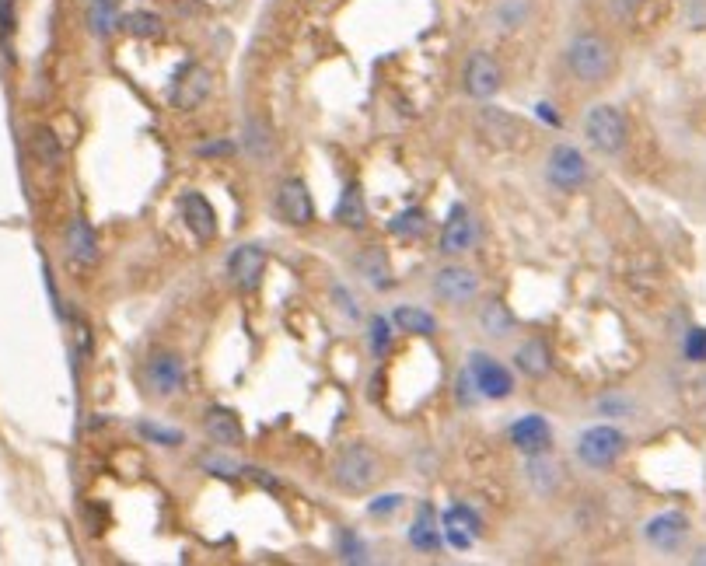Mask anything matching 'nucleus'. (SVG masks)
<instances>
[{
	"mask_svg": "<svg viewBox=\"0 0 706 566\" xmlns=\"http://www.w3.org/2000/svg\"><path fill=\"white\" fill-rule=\"evenodd\" d=\"M140 434H144L151 444H161V448H175V444H182V430H168V427H158V423H140Z\"/></svg>",
	"mask_w": 706,
	"mask_h": 566,
	"instance_id": "obj_32",
	"label": "nucleus"
},
{
	"mask_svg": "<svg viewBox=\"0 0 706 566\" xmlns=\"http://www.w3.org/2000/svg\"><path fill=\"white\" fill-rule=\"evenodd\" d=\"M266 270V249L263 245H238L228 259V273L235 280V287L242 290H256L259 280H263Z\"/></svg>",
	"mask_w": 706,
	"mask_h": 566,
	"instance_id": "obj_13",
	"label": "nucleus"
},
{
	"mask_svg": "<svg viewBox=\"0 0 706 566\" xmlns=\"http://www.w3.org/2000/svg\"><path fill=\"white\" fill-rule=\"evenodd\" d=\"M623 444L626 441L616 427H591L584 430L581 441H577V458H581L588 469H605V465H612L619 458Z\"/></svg>",
	"mask_w": 706,
	"mask_h": 566,
	"instance_id": "obj_6",
	"label": "nucleus"
},
{
	"mask_svg": "<svg viewBox=\"0 0 706 566\" xmlns=\"http://www.w3.org/2000/svg\"><path fill=\"white\" fill-rule=\"evenodd\" d=\"M203 427H207L210 441L221 444V448H238V444H245V430H242V420H238L235 409L214 406L207 413V420H203Z\"/></svg>",
	"mask_w": 706,
	"mask_h": 566,
	"instance_id": "obj_17",
	"label": "nucleus"
},
{
	"mask_svg": "<svg viewBox=\"0 0 706 566\" xmlns=\"http://www.w3.org/2000/svg\"><path fill=\"white\" fill-rule=\"evenodd\" d=\"M584 137L605 154H616L626 147V119L612 105H595L584 116Z\"/></svg>",
	"mask_w": 706,
	"mask_h": 566,
	"instance_id": "obj_3",
	"label": "nucleus"
},
{
	"mask_svg": "<svg viewBox=\"0 0 706 566\" xmlns=\"http://www.w3.org/2000/svg\"><path fill=\"white\" fill-rule=\"evenodd\" d=\"M476 126L490 144L497 147H511V151H521L528 147V126L521 123L518 116L511 112H500V109H479L476 116Z\"/></svg>",
	"mask_w": 706,
	"mask_h": 566,
	"instance_id": "obj_5",
	"label": "nucleus"
},
{
	"mask_svg": "<svg viewBox=\"0 0 706 566\" xmlns=\"http://www.w3.org/2000/svg\"><path fill=\"white\" fill-rule=\"evenodd\" d=\"M399 507H402V497H399V493H388V497L371 500V504H367V511H371L374 518H385V514L399 511Z\"/></svg>",
	"mask_w": 706,
	"mask_h": 566,
	"instance_id": "obj_36",
	"label": "nucleus"
},
{
	"mask_svg": "<svg viewBox=\"0 0 706 566\" xmlns=\"http://www.w3.org/2000/svg\"><path fill=\"white\" fill-rule=\"evenodd\" d=\"M409 542H413V549H420V553H434V549L441 546V532H437L434 511H430V507H420V518L409 528Z\"/></svg>",
	"mask_w": 706,
	"mask_h": 566,
	"instance_id": "obj_24",
	"label": "nucleus"
},
{
	"mask_svg": "<svg viewBox=\"0 0 706 566\" xmlns=\"http://www.w3.org/2000/svg\"><path fill=\"white\" fill-rule=\"evenodd\" d=\"M518 367L528 374V378H546L549 367H553V360H549V346L542 343V339H528V343H521L518 350Z\"/></svg>",
	"mask_w": 706,
	"mask_h": 566,
	"instance_id": "obj_22",
	"label": "nucleus"
},
{
	"mask_svg": "<svg viewBox=\"0 0 706 566\" xmlns=\"http://www.w3.org/2000/svg\"><path fill=\"white\" fill-rule=\"evenodd\" d=\"M340 553H343V560H347V563H371V553H367V546L353 532H343L340 535Z\"/></svg>",
	"mask_w": 706,
	"mask_h": 566,
	"instance_id": "obj_33",
	"label": "nucleus"
},
{
	"mask_svg": "<svg viewBox=\"0 0 706 566\" xmlns=\"http://www.w3.org/2000/svg\"><path fill=\"white\" fill-rule=\"evenodd\" d=\"M336 221L347 224V228H364V221H367L364 196H360V189L353 186V182L343 189V200H340V207H336Z\"/></svg>",
	"mask_w": 706,
	"mask_h": 566,
	"instance_id": "obj_26",
	"label": "nucleus"
},
{
	"mask_svg": "<svg viewBox=\"0 0 706 566\" xmlns=\"http://www.w3.org/2000/svg\"><path fill=\"white\" fill-rule=\"evenodd\" d=\"M67 256L74 259L77 266H91L98 259V238L84 217H74V221L67 224Z\"/></svg>",
	"mask_w": 706,
	"mask_h": 566,
	"instance_id": "obj_19",
	"label": "nucleus"
},
{
	"mask_svg": "<svg viewBox=\"0 0 706 566\" xmlns=\"http://www.w3.org/2000/svg\"><path fill=\"white\" fill-rule=\"evenodd\" d=\"M392 322L399 325L402 332H413V336H430V332L437 329L434 315H427V311L413 308V304H406V308H399V311H395V318H392Z\"/></svg>",
	"mask_w": 706,
	"mask_h": 566,
	"instance_id": "obj_27",
	"label": "nucleus"
},
{
	"mask_svg": "<svg viewBox=\"0 0 706 566\" xmlns=\"http://www.w3.org/2000/svg\"><path fill=\"white\" fill-rule=\"evenodd\" d=\"M528 14H532V0H500L493 18H497V25L504 28V32H514V28L525 25Z\"/></svg>",
	"mask_w": 706,
	"mask_h": 566,
	"instance_id": "obj_28",
	"label": "nucleus"
},
{
	"mask_svg": "<svg viewBox=\"0 0 706 566\" xmlns=\"http://www.w3.org/2000/svg\"><path fill=\"white\" fill-rule=\"evenodd\" d=\"M689 535V521L682 518V514L668 511V514H658V518H651L644 525V539L651 542L654 549H661V553H679V546L686 542Z\"/></svg>",
	"mask_w": 706,
	"mask_h": 566,
	"instance_id": "obj_12",
	"label": "nucleus"
},
{
	"mask_svg": "<svg viewBox=\"0 0 706 566\" xmlns=\"http://www.w3.org/2000/svg\"><path fill=\"white\" fill-rule=\"evenodd\" d=\"M207 95H210V70L200 67V63H189V67L175 77L172 102L179 105V109H196Z\"/></svg>",
	"mask_w": 706,
	"mask_h": 566,
	"instance_id": "obj_14",
	"label": "nucleus"
},
{
	"mask_svg": "<svg viewBox=\"0 0 706 566\" xmlns=\"http://www.w3.org/2000/svg\"><path fill=\"white\" fill-rule=\"evenodd\" d=\"M444 532H448V542L455 549H469L472 539L483 532V525H479V518L469 507H451V511L444 514Z\"/></svg>",
	"mask_w": 706,
	"mask_h": 566,
	"instance_id": "obj_20",
	"label": "nucleus"
},
{
	"mask_svg": "<svg viewBox=\"0 0 706 566\" xmlns=\"http://www.w3.org/2000/svg\"><path fill=\"white\" fill-rule=\"evenodd\" d=\"M14 32V0H0V35Z\"/></svg>",
	"mask_w": 706,
	"mask_h": 566,
	"instance_id": "obj_40",
	"label": "nucleus"
},
{
	"mask_svg": "<svg viewBox=\"0 0 706 566\" xmlns=\"http://www.w3.org/2000/svg\"><path fill=\"white\" fill-rule=\"evenodd\" d=\"M546 179L563 193H574L588 182V158L574 144H556L546 161Z\"/></svg>",
	"mask_w": 706,
	"mask_h": 566,
	"instance_id": "obj_4",
	"label": "nucleus"
},
{
	"mask_svg": "<svg viewBox=\"0 0 706 566\" xmlns=\"http://www.w3.org/2000/svg\"><path fill=\"white\" fill-rule=\"evenodd\" d=\"M479 329L493 339H504L507 332L514 329V315L507 311L504 301H486L483 308H479Z\"/></svg>",
	"mask_w": 706,
	"mask_h": 566,
	"instance_id": "obj_23",
	"label": "nucleus"
},
{
	"mask_svg": "<svg viewBox=\"0 0 706 566\" xmlns=\"http://www.w3.org/2000/svg\"><path fill=\"white\" fill-rule=\"evenodd\" d=\"M528 472H532V483H535V490H542V493H546L549 486L556 483V476H553L556 469H553V465H549L542 455H532V465H528Z\"/></svg>",
	"mask_w": 706,
	"mask_h": 566,
	"instance_id": "obj_34",
	"label": "nucleus"
},
{
	"mask_svg": "<svg viewBox=\"0 0 706 566\" xmlns=\"http://www.w3.org/2000/svg\"><path fill=\"white\" fill-rule=\"evenodd\" d=\"M388 228H392V235H399V238H416L423 228H427V214H423V210H406V214L395 217Z\"/></svg>",
	"mask_w": 706,
	"mask_h": 566,
	"instance_id": "obj_30",
	"label": "nucleus"
},
{
	"mask_svg": "<svg viewBox=\"0 0 706 566\" xmlns=\"http://www.w3.org/2000/svg\"><path fill=\"white\" fill-rule=\"evenodd\" d=\"M469 374L476 381V392L483 399H507L514 392L511 371L500 360H493L490 353H472L469 357Z\"/></svg>",
	"mask_w": 706,
	"mask_h": 566,
	"instance_id": "obj_8",
	"label": "nucleus"
},
{
	"mask_svg": "<svg viewBox=\"0 0 706 566\" xmlns=\"http://www.w3.org/2000/svg\"><path fill=\"white\" fill-rule=\"evenodd\" d=\"M371 339H374V353H385V346H388V322L385 318H371Z\"/></svg>",
	"mask_w": 706,
	"mask_h": 566,
	"instance_id": "obj_39",
	"label": "nucleus"
},
{
	"mask_svg": "<svg viewBox=\"0 0 706 566\" xmlns=\"http://www.w3.org/2000/svg\"><path fill=\"white\" fill-rule=\"evenodd\" d=\"M221 151H231V144H210V147H200V154H221Z\"/></svg>",
	"mask_w": 706,
	"mask_h": 566,
	"instance_id": "obj_41",
	"label": "nucleus"
},
{
	"mask_svg": "<svg viewBox=\"0 0 706 566\" xmlns=\"http://www.w3.org/2000/svg\"><path fill=\"white\" fill-rule=\"evenodd\" d=\"M535 109H539V116H542V119H546V123H553V126H556V123H560V119H556V116H553V112H549V105H535Z\"/></svg>",
	"mask_w": 706,
	"mask_h": 566,
	"instance_id": "obj_42",
	"label": "nucleus"
},
{
	"mask_svg": "<svg viewBox=\"0 0 706 566\" xmlns=\"http://www.w3.org/2000/svg\"><path fill=\"white\" fill-rule=\"evenodd\" d=\"M245 144H249V151L256 154V158H270V133H266V126L263 123H256L252 119L249 123V130H245Z\"/></svg>",
	"mask_w": 706,
	"mask_h": 566,
	"instance_id": "obj_31",
	"label": "nucleus"
},
{
	"mask_svg": "<svg viewBox=\"0 0 706 566\" xmlns=\"http://www.w3.org/2000/svg\"><path fill=\"white\" fill-rule=\"evenodd\" d=\"M476 245V224H472V214L465 207H455L441 231V252L444 256H462Z\"/></svg>",
	"mask_w": 706,
	"mask_h": 566,
	"instance_id": "obj_16",
	"label": "nucleus"
},
{
	"mask_svg": "<svg viewBox=\"0 0 706 566\" xmlns=\"http://www.w3.org/2000/svg\"><path fill=\"white\" fill-rule=\"evenodd\" d=\"M686 357L696 360V364H703L706 360V329H693L686 336Z\"/></svg>",
	"mask_w": 706,
	"mask_h": 566,
	"instance_id": "obj_35",
	"label": "nucleus"
},
{
	"mask_svg": "<svg viewBox=\"0 0 706 566\" xmlns=\"http://www.w3.org/2000/svg\"><path fill=\"white\" fill-rule=\"evenodd\" d=\"M465 91H469L476 102H486V98H493L500 91V84H504V74H500V63L493 60L490 53H483V49H476V53L465 60Z\"/></svg>",
	"mask_w": 706,
	"mask_h": 566,
	"instance_id": "obj_9",
	"label": "nucleus"
},
{
	"mask_svg": "<svg viewBox=\"0 0 706 566\" xmlns=\"http://www.w3.org/2000/svg\"><path fill=\"white\" fill-rule=\"evenodd\" d=\"M609 4H612V14H616L619 21H630L633 14L644 7V0H609Z\"/></svg>",
	"mask_w": 706,
	"mask_h": 566,
	"instance_id": "obj_38",
	"label": "nucleus"
},
{
	"mask_svg": "<svg viewBox=\"0 0 706 566\" xmlns=\"http://www.w3.org/2000/svg\"><path fill=\"white\" fill-rule=\"evenodd\" d=\"M696 563H706V549H703V553H696Z\"/></svg>",
	"mask_w": 706,
	"mask_h": 566,
	"instance_id": "obj_43",
	"label": "nucleus"
},
{
	"mask_svg": "<svg viewBox=\"0 0 706 566\" xmlns=\"http://www.w3.org/2000/svg\"><path fill=\"white\" fill-rule=\"evenodd\" d=\"M511 441L525 455H546L553 444V430L542 416H521L518 423H511Z\"/></svg>",
	"mask_w": 706,
	"mask_h": 566,
	"instance_id": "obj_15",
	"label": "nucleus"
},
{
	"mask_svg": "<svg viewBox=\"0 0 706 566\" xmlns=\"http://www.w3.org/2000/svg\"><path fill=\"white\" fill-rule=\"evenodd\" d=\"M144 378H147V388H151L158 399H168V395L182 392V385H186V364H182L179 353L161 350L147 360Z\"/></svg>",
	"mask_w": 706,
	"mask_h": 566,
	"instance_id": "obj_7",
	"label": "nucleus"
},
{
	"mask_svg": "<svg viewBox=\"0 0 706 566\" xmlns=\"http://www.w3.org/2000/svg\"><path fill=\"white\" fill-rule=\"evenodd\" d=\"M126 32L130 35H140V39H154V35H161V18L158 14H147V11H133V14H126Z\"/></svg>",
	"mask_w": 706,
	"mask_h": 566,
	"instance_id": "obj_29",
	"label": "nucleus"
},
{
	"mask_svg": "<svg viewBox=\"0 0 706 566\" xmlns=\"http://www.w3.org/2000/svg\"><path fill=\"white\" fill-rule=\"evenodd\" d=\"M119 0H88V28L98 39H109L119 28Z\"/></svg>",
	"mask_w": 706,
	"mask_h": 566,
	"instance_id": "obj_21",
	"label": "nucleus"
},
{
	"mask_svg": "<svg viewBox=\"0 0 706 566\" xmlns=\"http://www.w3.org/2000/svg\"><path fill=\"white\" fill-rule=\"evenodd\" d=\"M479 290V277L465 266H444L434 277V294L444 304H469Z\"/></svg>",
	"mask_w": 706,
	"mask_h": 566,
	"instance_id": "obj_11",
	"label": "nucleus"
},
{
	"mask_svg": "<svg viewBox=\"0 0 706 566\" xmlns=\"http://www.w3.org/2000/svg\"><path fill=\"white\" fill-rule=\"evenodd\" d=\"M333 472H336V483H340L343 490L364 493V490H371L374 479H378V455H374L371 448H364V444H350L347 451H340Z\"/></svg>",
	"mask_w": 706,
	"mask_h": 566,
	"instance_id": "obj_2",
	"label": "nucleus"
},
{
	"mask_svg": "<svg viewBox=\"0 0 706 566\" xmlns=\"http://www.w3.org/2000/svg\"><path fill=\"white\" fill-rule=\"evenodd\" d=\"M179 207H182V217H186L189 231H193L196 238L210 242V238L217 235V214L214 207H210V200H203L200 193H186Z\"/></svg>",
	"mask_w": 706,
	"mask_h": 566,
	"instance_id": "obj_18",
	"label": "nucleus"
},
{
	"mask_svg": "<svg viewBox=\"0 0 706 566\" xmlns=\"http://www.w3.org/2000/svg\"><path fill=\"white\" fill-rule=\"evenodd\" d=\"M35 147H39V154L46 158V165H56V161H60V151H56L53 133H39V137H35Z\"/></svg>",
	"mask_w": 706,
	"mask_h": 566,
	"instance_id": "obj_37",
	"label": "nucleus"
},
{
	"mask_svg": "<svg viewBox=\"0 0 706 566\" xmlns=\"http://www.w3.org/2000/svg\"><path fill=\"white\" fill-rule=\"evenodd\" d=\"M357 270H360V277H364L367 283H374L378 290L392 287V270H388V263H385V256H381V249H367L364 256L357 259Z\"/></svg>",
	"mask_w": 706,
	"mask_h": 566,
	"instance_id": "obj_25",
	"label": "nucleus"
},
{
	"mask_svg": "<svg viewBox=\"0 0 706 566\" xmlns=\"http://www.w3.org/2000/svg\"><path fill=\"white\" fill-rule=\"evenodd\" d=\"M567 67L581 84H602L609 81L612 67H616V53L605 35L584 32L567 46Z\"/></svg>",
	"mask_w": 706,
	"mask_h": 566,
	"instance_id": "obj_1",
	"label": "nucleus"
},
{
	"mask_svg": "<svg viewBox=\"0 0 706 566\" xmlns=\"http://www.w3.org/2000/svg\"><path fill=\"white\" fill-rule=\"evenodd\" d=\"M277 214L284 217L287 224H294V228H305V224H312L315 203H312V193H308L305 182H301V179H287L284 186H280Z\"/></svg>",
	"mask_w": 706,
	"mask_h": 566,
	"instance_id": "obj_10",
	"label": "nucleus"
}]
</instances>
